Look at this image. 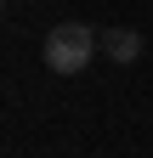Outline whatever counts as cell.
<instances>
[{"mask_svg": "<svg viewBox=\"0 0 153 158\" xmlns=\"http://www.w3.org/2000/svg\"><path fill=\"white\" fill-rule=\"evenodd\" d=\"M97 51H102V34L91 28V23H57L46 34V45H40V62L68 79V73H85Z\"/></svg>", "mask_w": 153, "mask_h": 158, "instance_id": "1", "label": "cell"}, {"mask_svg": "<svg viewBox=\"0 0 153 158\" xmlns=\"http://www.w3.org/2000/svg\"><path fill=\"white\" fill-rule=\"evenodd\" d=\"M102 56L108 62H119V68H130V62H142V34L136 28H102Z\"/></svg>", "mask_w": 153, "mask_h": 158, "instance_id": "2", "label": "cell"}]
</instances>
